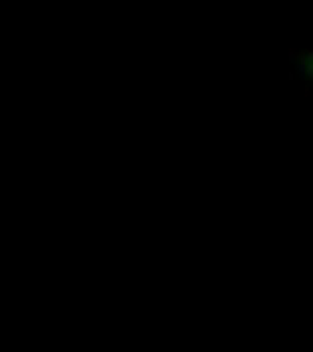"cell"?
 Instances as JSON below:
<instances>
[{
	"label": "cell",
	"instance_id": "6da1fadb",
	"mask_svg": "<svg viewBox=\"0 0 313 352\" xmlns=\"http://www.w3.org/2000/svg\"><path fill=\"white\" fill-rule=\"evenodd\" d=\"M291 58H293V65H295L297 75L313 85V47L308 49V51L295 53Z\"/></svg>",
	"mask_w": 313,
	"mask_h": 352
}]
</instances>
